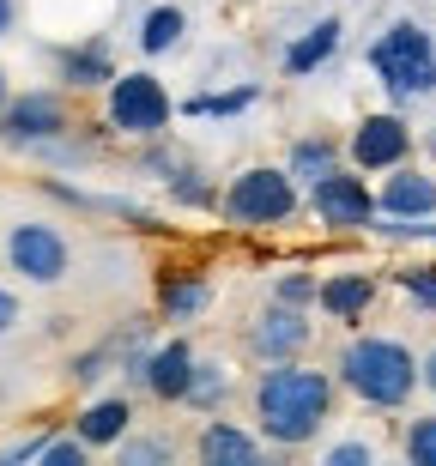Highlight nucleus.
Segmentation results:
<instances>
[{
  "instance_id": "f257e3e1",
  "label": "nucleus",
  "mask_w": 436,
  "mask_h": 466,
  "mask_svg": "<svg viewBox=\"0 0 436 466\" xmlns=\"http://www.w3.org/2000/svg\"><path fill=\"white\" fill-rule=\"evenodd\" d=\"M333 412V381L321 370H297L291 358L273 363L255 388V418H261V436L279 442V449H303Z\"/></svg>"
},
{
  "instance_id": "f03ea898",
  "label": "nucleus",
  "mask_w": 436,
  "mask_h": 466,
  "mask_svg": "<svg viewBox=\"0 0 436 466\" xmlns=\"http://www.w3.org/2000/svg\"><path fill=\"white\" fill-rule=\"evenodd\" d=\"M340 381H346L351 394L376 406V412H394L412 400L419 388V358L401 346V339H382V333H358L346 351H340Z\"/></svg>"
},
{
  "instance_id": "7ed1b4c3",
  "label": "nucleus",
  "mask_w": 436,
  "mask_h": 466,
  "mask_svg": "<svg viewBox=\"0 0 436 466\" xmlns=\"http://www.w3.org/2000/svg\"><path fill=\"white\" fill-rule=\"evenodd\" d=\"M370 67L382 79L394 97H424L436 91V43L424 25L401 18V25H388L376 43H370Z\"/></svg>"
},
{
  "instance_id": "20e7f679",
  "label": "nucleus",
  "mask_w": 436,
  "mask_h": 466,
  "mask_svg": "<svg viewBox=\"0 0 436 466\" xmlns=\"http://www.w3.org/2000/svg\"><path fill=\"white\" fill-rule=\"evenodd\" d=\"M297 212V176L291 170H273V164H261V170H243L237 182L225 188V218L230 225H285Z\"/></svg>"
},
{
  "instance_id": "39448f33",
  "label": "nucleus",
  "mask_w": 436,
  "mask_h": 466,
  "mask_svg": "<svg viewBox=\"0 0 436 466\" xmlns=\"http://www.w3.org/2000/svg\"><path fill=\"white\" fill-rule=\"evenodd\" d=\"M176 104L170 91L157 86V73H116L109 79V127L116 134H134V139H157L170 127Z\"/></svg>"
},
{
  "instance_id": "423d86ee",
  "label": "nucleus",
  "mask_w": 436,
  "mask_h": 466,
  "mask_svg": "<svg viewBox=\"0 0 436 466\" xmlns=\"http://www.w3.org/2000/svg\"><path fill=\"white\" fill-rule=\"evenodd\" d=\"M0 248H6V267H13L25 285H61V279H67V267H73L67 237H61L55 225H43V218L13 225Z\"/></svg>"
},
{
  "instance_id": "0eeeda50",
  "label": "nucleus",
  "mask_w": 436,
  "mask_h": 466,
  "mask_svg": "<svg viewBox=\"0 0 436 466\" xmlns=\"http://www.w3.org/2000/svg\"><path fill=\"white\" fill-rule=\"evenodd\" d=\"M67 127L73 121L61 91H25V97H6V109H0V139L6 146H55Z\"/></svg>"
},
{
  "instance_id": "6e6552de",
  "label": "nucleus",
  "mask_w": 436,
  "mask_h": 466,
  "mask_svg": "<svg viewBox=\"0 0 436 466\" xmlns=\"http://www.w3.org/2000/svg\"><path fill=\"white\" fill-rule=\"evenodd\" d=\"M309 207L321 225L333 230H364L376 218V194L364 188V176H346V170H328L321 182H309Z\"/></svg>"
},
{
  "instance_id": "1a4fd4ad",
  "label": "nucleus",
  "mask_w": 436,
  "mask_h": 466,
  "mask_svg": "<svg viewBox=\"0 0 436 466\" xmlns=\"http://www.w3.org/2000/svg\"><path fill=\"white\" fill-rule=\"evenodd\" d=\"M412 157V127L401 116H370L358 134H351V164L358 170H394Z\"/></svg>"
},
{
  "instance_id": "9d476101",
  "label": "nucleus",
  "mask_w": 436,
  "mask_h": 466,
  "mask_svg": "<svg viewBox=\"0 0 436 466\" xmlns=\"http://www.w3.org/2000/svg\"><path fill=\"white\" fill-rule=\"evenodd\" d=\"M248 346H255V358L285 363V358H297V351L309 346V321L297 315V303H273V309L248 328Z\"/></svg>"
},
{
  "instance_id": "9b49d317",
  "label": "nucleus",
  "mask_w": 436,
  "mask_h": 466,
  "mask_svg": "<svg viewBox=\"0 0 436 466\" xmlns=\"http://www.w3.org/2000/svg\"><path fill=\"white\" fill-rule=\"evenodd\" d=\"M376 212H382V218H436V176L394 164V176H388L382 194H376Z\"/></svg>"
},
{
  "instance_id": "f8f14e48",
  "label": "nucleus",
  "mask_w": 436,
  "mask_h": 466,
  "mask_svg": "<svg viewBox=\"0 0 436 466\" xmlns=\"http://www.w3.org/2000/svg\"><path fill=\"white\" fill-rule=\"evenodd\" d=\"M146 388H152L157 400H188V381H194V351L176 339V346H164V351H152L146 358Z\"/></svg>"
},
{
  "instance_id": "ddd939ff",
  "label": "nucleus",
  "mask_w": 436,
  "mask_h": 466,
  "mask_svg": "<svg viewBox=\"0 0 436 466\" xmlns=\"http://www.w3.org/2000/svg\"><path fill=\"white\" fill-rule=\"evenodd\" d=\"M315 297H321V309H328L333 321H364V309L376 303V279L370 273H333Z\"/></svg>"
},
{
  "instance_id": "4468645a",
  "label": "nucleus",
  "mask_w": 436,
  "mask_h": 466,
  "mask_svg": "<svg viewBox=\"0 0 436 466\" xmlns=\"http://www.w3.org/2000/svg\"><path fill=\"white\" fill-rule=\"evenodd\" d=\"M255 454H261V442L237 424H225V418H212L200 431V461L207 466H255Z\"/></svg>"
},
{
  "instance_id": "2eb2a0df",
  "label": "nucleus",
  "mask_w": 436,
  "mask_h": 466,
  "mask_svg": "<svg viewBox=\"0 0 436 466\" xmlns=\"http://www.w3.org/2000/svg\"><path fill=\"white\" fill-rule=\"evenodd\" d=\"M127 424H134V406H127V400H91L86 412H79V442L116 449V442L127 436Z\"/></svg>"
},
{
  "instance_id": "dca6fc26",
  "label": "nucleus",
  "mask_w": 436,
  "mask_h": 466,
  "mask_svg": "<svg viewBox=\"0 0 436 466\" xmlns=\"http://www.w3.org/2000/svg\"><path fill=\"white\" fill-rule=\"evenodd\" d=\"M333 49H340V18H321V25H309V36H303V43H291V49H285V73H297V79H303V73H315Z\"/></svg>"
},
{
  "instance_id": "f3484780",
  "label": "nucleus",
  "mask_w": 436,
  "mask_h": 466,
  "mask_svg": "<svg viewBox=\"0 0 436 466\" xmlns=\"http://www.w3.org/2000/svg\"><path fill=\"white\" fill-rule=\"evenodd\" d=\"M55 61H61V79H67V86H109V79H116V67H109V49H104V43L61 49Z\"/></svg>"
},
{
  "instance_id": "a211bd4d",
  "label": "nucleus",
  "mask_w": 436,
  "mask_h": 466,
  "mask_svg": "<svg viewBox=\"0 0 436 466\" xmlns=\"http://www.w3.org/2000/svg\"><path fill=\"white\" fill-rule=\"evenodd\" d=\"M207 279L200 273H182V279H164V291H157V303H164V315H170V321H188V315H200L207 309Z\"/></svg>"
},
{
  "instance_id": "6ab92c4d",
  "label": "nucleus",
  "mask_w": 436,
  "mask_h": 466,
  "mask_svg": "<svg viewBox=\"0 0 436 466\" xmlns=\"http://www.w3.org/2000/svg\"><path fill=\"white\" fill-rule=\"evenodd\" d=\"M182 31H188V13H182V6H152V13L140 18V49L164 55V49L182 43Z\"/></svg>"
},
{
  "instance_id": "aec40b11",
  "label": "nucleus",
  "mask_w": 436,
  "mask_h": 466,
  "mask_svg": "<svg viewBox=\"0 0 436 466\" xmlns=\"http://www.w3.org/2000/svg\"><path fill=\"white\" fill-rule=\"evenodd\" d=\"M285 170H291L297 182H321L328 170H340V152H333V139H297Z\"/></svg>"
},
{
  "instance_id": "412c9836",
  "label": "nucleus",
  "mask_w": 436,
  "mask_h": 466,
  "mask_svg": "<svg viewBox=\"0 0 436 466\" xmlns=\"http://www.w3.org/2000/svg\"><path fill=\"white\" fill-rule=\"evenodd\" d=\"M406 461L436 466V418H412V431H406Z\"/></svg>"
},
{
  "instance_id": "4be33fe9",
  "label": "nucleus",
  "mask_w": 436,
  "mask_h": 466,
  "mask_svg": "<svg viewBox=\"0 0 436 466\" xmlns=\"http://www.w3.org/2000/svg\"><path fill=\"white\" fill-rule=\"evenodd\" d=\"M116 454H122L127 466H146V461H170V442H157V436H122Z\"/></svg>"
},
{
  "instance_id": "5701e85b",
  "label": "nucleus",
  "mask_w": 436,
  "mask_h": 466,
  "mask_svg": "<svg viewBox=\"0 0 436 466\" xmlns=\"http://www.w3.org/2000/svg\"><path fill=\"white\" fill-rule=\"evenodd\" d=\"M86 454H91V442H79V436H49L36 461H43V466H79Z\"/></svg>"
},
{
  "instance_id": "b1692460",
  "label": "nucleus",
  "mask_w": 436,
  "mask_h": 466,
  "mask_svg": "<svg viewBox=\"0 0 436 466\" xmlns=\"http://www.w3.org/2000/svg\"><path fill=\"white\" fill-rule=\"evenodd\" d=\"M225 394V370H212V363H194V381H188V400L194 406H212V400Z\"/></svg>"
},
{
  "instance_id": "393cba45",
  "label": "nucleus",
  "mask_w": 436,
  "mask_h": 466,
  "mask_svg": "<svg viewBox=\"0 0 436 466\" xmlns=\"http://www.w3.org/2000/svg\"><path fill=\"white\" fill-rule=\"evenodd\" d=\"M248 104H255V91H230V97H194V104H188V116H237V109H248Z\"/></svg>"
},
{
  "instance_id": "a878e982",
  "label": "nucleus",
  "mask_w": 436,
  "mask_h": 466,
  "mask_svg": "<svg viewBox=\"0 0 436 466\" xmlns=\"http://www.w3.org/2000/svg\"><path fill=\"white\" fill-rule=\"evenodd\" d=\"M376 454H370V442H333L328 449V466H370Z\"/></svg>"
},
{
  "instance_id": "bb28decb",
  "label": "nucleus",
  "mask_w": 436,
  "mask_h": 466,
  "mask_svg": "<svg viewBox=\"0 0 436 466\" xmlns=\"http://www.w3.org/2000/svg\"><path fill=\"white\" fill-rule=\"evenodd\" d=\"M321 291V285H309L303 273H291V279H279V303H309V297Z\"/></svg>"
},
{
  "instance_id": "cd10ccee",
  "label": "nucleus",
  "mask_w": 436,
  "mask_h": 466,
  "mask_svg": "<svg viewBox=\"0 0 436 466\" xmlns=\"http://www.w3.org/2000/svg\"><path fill=\"white\" fill-rule=\"evenodd\" d=\"M406 291H412V303L436 309V273H406Z\"/></svg>"
},
{
  "instance_id": "c85d7f7f",
  "label": "nucleus",
  "mask_w": 436,
  "mask_h": 466,
  "mask_svg": "<svg viewBox=\"0 0 436 466\" xmlns=\"http://www.w3.org/2000/svg\"><path fill=\"white\" fill-rule=\"evenodd\" d=\"M104 376V351H86V358H73V381H97Z\"/></svg>"
},
{
  "instance_id": "c756f323",
  "label": "nucleus",
  "mask_w": 436,
  "mask_h": 466,
  "mask_svg": "<svg viewBox=\"0 0 436 466\" xmlns=\"http://www.w3.org/2000/svg\"><path fill=\"white\" fill-rule=\"evenodd\" d=\"M18 315H25V309H18V297L0 285V333H13V328H18Z\"/></svg>"
},
{
  "instance_id": "7c9ffc66",
  "label": "nucleus",
  "mask_w": 436,
  "mask_h": 466,
  "mask_svg": "<svg viewBox=\"0 0 436 466\" xmlns=\"http://www.w3.org/2000/svg\"><path fill=\"white\" fill-rule=\"evenodd\" d=\"M176 200H188V207H200V200H207V188H200V182H176Z\"/></svg>"
},
{
  "instance_id": "2f4dec72",
  "label": "nucleus",
  "mask_w": 436,
  "mask_h": 466,
  "mask_svg": "<svg viewBox=\"0 0 436 466\" xmlns=\"http://www.w3.org/2000/svg\"><path fill=\"white\" fill-rule=\"evenodd\" d=\"M13 25H18V0H0V36L13 31Z\"/></svg>"
},
{
  "instance_id": "473e14b6",
  "label": "nucleus",
  "mask_w": 436,
  "mask_h": 466,
  "mask_svg": "<svg viewBox=\"0 0 436 466\" xmlns=\"http://www.w3.org/2000/svg\"><path fill=\"white\" fill-rule=\"evenodd\" d=\"M419 376H424V388H431V394H436V346H431V358L419 363Z\"/></svg>"
},
{
  "instance_id": "72a5a7b5",
  "label": "nucleus",
  "mask_w": 436,
  "mask_h": 466,
  "mask_svg": "<svg viewBox=\"0 0 436 466\" xmlns=\"http://www.w3.org/2000/svg\"><path fill=\"white\" fill-rule=\"evenodd\" d=\"M6 97H13V91H6V67H0V109H6Z\"/></svg>"
},
{
  "instance_id": "f704fd0d",
  "label": "nucleus",
  "mask_w": 436,
  "mask_h": 466,
  "mask_svg": "<svg viewBox=\"0 0 436 466\" xmlns=\"http://www.w3.org/2000/svg\"><path fill=\"white\" fill-rule=\"evenodd\" d=\"M431 152H436V134H431Z\"/></svg>"
}]
</instances>
